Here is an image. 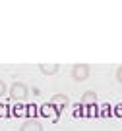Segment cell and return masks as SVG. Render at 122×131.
Returning <instances> with one entry per match:
<instances>
[{
    "label": "cell",
    "mask_w": 122,
    "mask_h": 131,
    "mask_svg": "<svg viewBox=\"0 0 122 131\" xmlns=\"http://www.w3.org/2000/svg\"><path fill=\"white\" fill-rule=\"evenodd\" d=\"M8 91H10V98L16 100V102H21V100H25L29 96V87L21 81H14Z\"/></svg>",
    "instance_id": "6da1fadb"
},
{
    "label": "cell",
    "mask_w": 122,
    "mask_h": 131,
    "mask_svg": "<svg viewBox=\"0 0 122 131\" xmlns=\"http://www.w3.org/2000/svg\"><path fill=\"white\" fill-rule=\"evenodd\" d=\"M91 75V68L87 64H76L72 68V77H74V81H85L87 77Z\"/></svg>",
    "instance_id": "7a4b0ae2"
},
{
    "label": "cell",
    "mask_w": 122,
    "mask_h": 131,
    "mask_svg": "<svg viewBox=\"0 0 122 131\" xmlns=\"http://www.w3.org/2000/svg\"><path fill=\"white\" fill-rule=\"evenodd\" d=\"M20 131H43V123L37 122V119H27V122L21 123Z\"/></svg>",
    "instance_id": "3957f363"
},
{
    "label": "cell",
    "mask_w": 122,
    "mask_h": 131,
    "mask_svg": "<svg viewBox=\"0 0 122 131\" xmlns=\"http://www.w3.org/2000/svg\"><path fill=\"white\" fill-rule=\"evenodd\" d=\"M50 106H58V108H66L70 106V98L66 94H54L50 98Z\"/></svg>",
    "instance_id": "277c9868"
},
{
    "label": "cell",
    "mask_w": 122,
    "mask_h": 131,
    "mask_svg": "<svg viewBox=\"0 0 122 131\" xmlns=\"http://www.w3.org/2000/svg\"><path fill=\"white\" fill-rule=\"evenodd\" d=\"M39 70H41V73H45V75H56L60 66L58 64H41Z\"/></svg>",
    "instance_id": "5b68a950"
},
{
    "label": "cell",
    "mask_w": 122,
    "mask_h": 131,
    "mask_svg": "<svg viewBox=\"0 0 122 131\" xmlns=\"http://www.w3.org/2000/svg\"><path fill=\"white\" fill-rule=\"evenodd\" d=\"M97 102V93L95 91H85L81 94V104H95Z\"/></svg>",
    "instance_id": "8992f818"
},
{
    "label": "cell",
    "mask_w": 122,
    "mask_h": 131,
    "mask_svg": "<svg viewBox=\"0 0 122 131\" xmlns=\"http://www.w3.org/2000/svg\"><path fill=\"white\" fill-rule=\"evenodd\" d=\"M6 91H8V85H6L2 79H0V96H4L6 94Z\"/></svg>",
    "instance_id": "52a82bcc"
},
{
    "label": "cell",
    "mask_w": 122,
    "mask_h": 131,
    "mask_svg": "<svg viewBox=\"0 0 122 131\" xmlns=\"http://www.w3.org/2000/svg\"><path fill=\"white\" fill-rule=\"evenodd\" d=\"M116 81L122 85V66H118V68H116Z\"/></svg>",
    "instance_id": "ba28073f"
}]
</instances>
